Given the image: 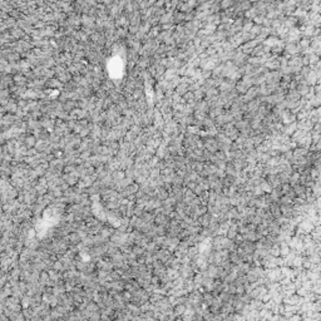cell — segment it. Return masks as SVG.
<instances>
[{
    "label": "cell",
    "instance_id": "1",
    "mask_svg": "<svg viewBox=\"0 0 321 321\" xmlns=\"http://www.w3.org/2000/svg\"><path fill=\"white\" fill-rule=\"evenodd\" d=\"M68 238H69L70 245H77V244H79V241H82V236L79 235V232H72L68 236Z\"/></svg>",
    "mask_w": 321,
    "mask_h": 321
},
{
    "label": "cell",
    "instance_id": "2",
    "mask_svg": "<svg viewBox=\"0 0 321 321\" xmlns=\"http://www.w3.org/2000/svg\"><path fill=\"white\" fill-rule=\"evenodd\" d=\"M154 221H156V223H157L158 226H165V225H167V222H168L167 217H166L165 215H160V213H158V215L156 216Z\"/></svg>",
    "mask_w": 321,
    "mask_h": 321
},
{
    "label": "cell",
    "instance_id": "3",
    "mask_svg": "<svg viewBox=\"0 0 321 321\" xmlns=\"http://www.w3.org/2000/svg\"><path fill=\"white\" fill-rule=\"evenodd\" d=\"M133 252H134L137 256H138V255H142V254H143V247H141V246L138 245V246H136V247L133 249Z\"/></svg>",
    "mask_w": 321,
    "mask_h": 321
}]
</instances>
